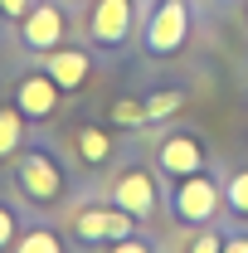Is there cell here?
<instances>
[{
  "label": "cell",
  "mask_w": 248,
  "mask_h": 253,
  "mask_svg": "<svg viewBox=\"0 0 248 253\" xmlns=\"http://www.w3.org/2000/svg\"><path fill=\"white\" fill-rule=\"evenodd\" d=\"M185 39V5L180 0H165L161 5V15H156V25H151V49H175Z\"/></svg>",
  "instance_id": "1"
},
{
  "label": "cell",
  "mask_w": 248,
  "mask_h": 253,
  "mask_svg": "<svg viewBox=\"0 0 248 253\" xmlns=\"http://www.w3.org/2000/svg\"><path fill=\"white\" fill-rule=\"evenodd\" d=\"M214 205H219V190L209 185V180H185L180 195H175V210H180L185 219H209Z\"/></svg>",
  "instance_id": "2"
},
{
  "label": "cell",
  "mask_w": 248,
  "mask_h": 253,
  "mask_svg": "<svg viewBox=\"0 0 248 253\" xmlns=\"http://www.w3.org/2000/svg\"><path fill=\"white\" fill-rule=\"evenodd\" d=\"M126 20H131V5H126V0H102L93 10V34L107 39V44H117L126 34Z\"/></svg>",
  "instance_id": "3"
},
{
  "label": "cell",
  "mask_w": 248,
  "mask_h": 253,
  "mask_svg": "<svg viewBox=\"0 0 248 253\" xmlns=\"http://www.w3.org/2000/svg\"><path fill=\"white\" fill-rule=\"evenodd\" d=\"M20 185L30 190L34 200H49V195L59 190V170H54L44 156H30V161H25V170H20Z\"/></svg>",
  "instance_id": "4"
},
{
  "label": "cell",
  "mask_w": 248,
  "mask_h": 253,
  "mask_svg": "<svg viewBox=\"0 0 248 253\" xmlns=\"http://www.w3.org/2000/svg\"><path fill=\"white\" fill-rule=\"evenodd\" d=\"M126 229V214H102V210H83L78 214V234L83 239H122Z\"/></svg>",
  "instance_id": "5"
},
{
  "label": "cell",
  "mask_w": 248,
  "mask_h": 253,
  "mask_svg": "<svg viewBox=\"0 0 248 253\" xmlns=\"http://www.w3.org/2000/svg\"><path fill=\"white\" fill-rule=\"evenodd\" d=\"M151 180L141 175V170H131V175H122V185H117V205H122L126 214H146L151 210Z\"/></svg>",
  "instance_id": "6"
},
{
  "label": "cell",
  "mask_w": 248,
  "mask_h": 253,
  "mask_svg": "<svg viewBox=\"0 0 248 253\" xmlns=\"http://www.w3.org/2000/svg\"><path fill=\"white\" fill-rule=\"evenodd\" d=\"M161 161H165L175 175H195V170H200V151H195L190 136H170V141L161 146Z\"/></svg>",
  "instance_id": "7"
},
{
  "label": "cell",
  "mask_w": 248,
  "mask_h": 253,
  "mask_svg": "<svg viewBox=\"0 0 248 253\" xmlns=\"http://www.w3.org/2000/svg\"><path fill=\"white\" fill-rule=\"evenodd\" d=\"M83 73H88V59H83V54H54V59H49V78H54L59 88H78Z\"/></svg>",
  "instance_id": "8"
},
{
  "label": "cell",
  "mask_w": 248,
  "mask_h": 253,
  "mask_svg": "<svg viewBox=\"0 0 248 253\" xmlns=\"http://www.w3.org/2000/svg\"><path fill=\"white\" fill-rule=\"evenodd\" d=\"M25 34H30V44H54V39L63 34V15L44 5V10H34V15H30V25H25Z\"/></svg>",
  "instance_id": "9"
},
{
  "label": "cell",
  "mask_w": 248,
  "mask_h": 253,
  "mask_svg": "<svg viewBox=\"0 0 248 253\" xmlns=\"http://www.w3.org/2000/svg\"><path fill=\"white\" fill-rule=\"evenodd\" d=\"M20 107H25L30 117H44V112H54V83H44V78H30V83L20 88Z\"/></svg>",
  "instance_id": "10"
},
{
  "label": "cell",
  "mask_w": 248,
  "mask_h": 253,
  "mask_svg": "<svg viewBox=\"0 0 248 253\" xmlns=\"http://www.w3.org/2000/svg\"><path fill=\"white\" fill-rule=\"evenodd\" d=\"M20 141V112H0V156H10Z\"/></svg>",
  "instance_id": "11"
},
{
  "label": "cell",
  "mask_w": 248,
  "mask_h": 253,
  "mask_svg": "<svg viewBox=\"0 0 248 253\" xmlns=\"http://www.w3.org/2000/svg\"><path fill=\"white\" fill-rule=\"evenodd\" d=\"M20 253H59V239L54 234H25V244H20Z\"/></svg>",
  "instance_id": "12"
},
{
  "label": "cell",
  "mask_w": 248,
  "mask_h": 253,
  "mask_svg": "<svg viewBox=\"0 0 248 253\" xmlns=\"http://www.w3.org/2000/svg\"><path fill=\"white\" fill-rule=\"evenodd\" d=\"M175 107H180V93H161V97L146 102V117H170Z\"/></svg>",
  "instance_id": "13"
},
{
  "label": "cell",
  "mask_w": 248,
  "mask_h": 253,
  "mask_svg": "<svg viewBox=\"0 0 248 253\" xmlns=\"http://www.w3.org/2000/svg\"><path fill=\"white\" fill-rule=\"evenodd\" d=\"M83 156L88 161H107V136H102V131H83Z\"/></svg>",
  "instance_id": "14"
},
{
  "label": "cell",
  "mask_w": 248,
  "mask_h": 253,
  "mask_svg": "<svg viewBox=\"0 0 248 253\" xmlns=\"http://www.w3.org/2000/svg\"><path fill=\"white\" fill-rule=\"evenodd\" d=\"M229 205L248 214V170H244V175H234V185H229Z\"/></svg>",
  "instance_id": "15"
},
{
  "label": "cell",
  "mask_w": 248,
  "mask_h": 253,
  "mask_svg": "<svg viewBox=\"0 0 248 253\" xmlns=\"http://www.w3.org/2000/svg\"><path fill=\"white\" fill-rule=\"evenodd\" d=\"M141 117H146V107H136V102H117V122H141Z\"/></svg>",
  "instance_id": "16"
},
{
  "label": "cell",
  "mask_w": 248,
  "mask_h": 253,
  "mask_svg": "<svg viewBox=\"0 0 248 253\" xmlns=\"http://www.w3.org/2000/svg\"><path fill=\"white\" fill-rule=\"evenodd\" d=\"M0 5H5V15H25L30 10V0H0Z\"/></svg>",
  "instance_id": "17"
},
{
  "label": "cell",
  "mask_w": 248,
  "mask_h": 253,
  "mask_svg": "<svg viewBox=\"0 0 248 253\" xmlns=\"http://www.w3.org/2000/svg\"><path fill=\"white\" fill-rule=\"evenodd\" d=\"M195 253H219V239H209V234H205V239L195 244Z\"/></svg>",
  "instance_id": "18"
},
{
  "label": "cell",
  "mask_w": 248,
  "mask_h": 253,
  "mask_svg": "<svg viewBox=\"0 0 248 253\" xmlns=\"http://www.w3.org/2000/svg\"><path fill=\"white\" fill-rule=\"evenodd\" d=\"M5 239H10V214L0 210V244H5Z\"/></svg>",
  "instance_id": "19"
},
{
  "label": "cell",
  "mask_w": 248,
  "mask_h": 253,
  "mask_svg": "<svg viewBox=\"0 0 248 253\" xmlns=\"http://www.w3.org/2000/svg\"><path fill=\"white\" fill-rule=\"evenodd\" d=\"M224 253H248V244H244V239H239V244H229V249H224Z\"/></svg>",
  "instance_id": "20"
},
{
  "label": "cell",
  "mask_w": 248,
  "mask_h": 253,
  "mask_svg": "<svg viewBox=\"0 0 248 253\" xmlns=\"http://www.w3.org/2000/svg\"><path fill=\"white\" fill-rule=\"evenodd\" d=\"M117 253H146V249H141V244H122Z\"/></svg>",
  "instance_id": "21"
}]
</instances>
